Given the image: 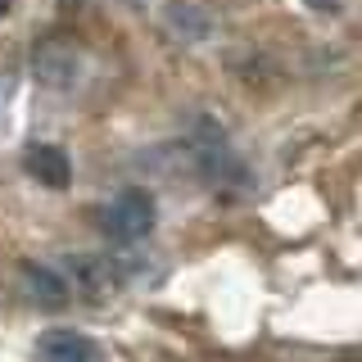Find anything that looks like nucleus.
Here are the masks:
<instances>
[{"mask_svg": "<svg viewBox=\"0 0 362 362\" xmlns=\"http://www.w3.org/2000/svg\"><path fill=\"white\" fill-rule=\"evenodd\" d=\"M190 154H195V168L213 181V186H245L249 181L240 154L231 150V141H226L213 122H199L195 141H190Z\"/></svg>", "mask_w": 362, "mask_h": 362, "instance_id": "nucleus-1", "label": "nucleus"}, {"mask_svg": "<svg viewBox=\"0 0 362 362\" xmlns=\"http://www.w3.org/2000/svg\"><path fill=\"white\" fill-rule=\"evenodd\" d=\"M163 18H168V28H173L181 41H190V45H199V41L213 37V18L204 14L195 0H168Z\"/></svg>", "mask_w": 362, "mask_h": 362, "instance_id": "nucleus-5", "label": "nucleus"}, {"mask_svg": "<svg viewBox=\"0 0 362 362\" xmlns=\"http://www.w3.org/2000/svg\"><path fill=\"white\" fill-rule=\"evenodd\" d=\"M150 226H154V199L145 195V190H136V186L122 190V195L105 209V231L113 240H122V245L150 235Z\"/></svg>", "mask_w": 362, "mask_h": 362, "instance_id": "nucleus-2", "label": "nucleus"}, {"mask_svg": "<svg viewBox=\"0 0 362 362\" xmlns=\"http://www.w3.org/2000/svg\"><path fill=\"white\" fill-rule=\"evenodd\" d=\"M37 358L41 362H105L100 344L82 331H45L37 339Z\"/></svg>", "mask_w": 362, "mask_h": 362, "instance_id": "nucleus-3", "label": "nucleus"}, {"mask_svg": "<svg viewBox=\"0 0 362 362\" xmlns=\"http://www.w3.org/2000/svg\"><path fill=\"white\" fill-rule=\"evenodd\" d=\"M9 5H14V0H0V18H5V14H9Z\"/></svg>", "mask_w": 362, "mask_h": 362, "instance_id": "nucleus-8", "label": "nucleus"}, {"mask_svg": "<svg viewBox=\"0 0 362 362\" xmlns=\"http://www.w3.org/2000/svg\"><path fill=\"white\" fill-rule=\"evenodd\" d=\"M23 286H28V294L37 303H64L68 294H73L59 267H41V263H28V267H23Z\"/></svg>", "mask_w": 362, "mask_h": 362, "instance_id": "nucleus-6", "label": "nucleus"}, {"mask_svg": "<svg viewBox=\"0 0 362 362\" xmlns=\"http://www.w3.org/2000/svg\"><path fill=\"white\" fill-rule=\"evenodd\" d=\"M23 168H28V177H37L41 186H50V190H64L68 181H73V163H68V154L59 150V145H50V141L28 145Z\"/></svg>", "mask_w": 362, "mask_h": 362, "instance_id": "nucleus-4", "label": "nucleus"}, {"mask_svg": "<svg viewBox=\"0 0 362 362\" xmlns=\"http://www.w3.org/2000/svg\"><path fill=\"white\" fill-rule=\"evenodd\" d=\"M303 5H313L317 14H335V9H339V0H303Z\"/></svg>", "mask_w": 362, "mask_h": 362, "instance_id": "nucleus-7", "label": "nucleus"}]
</instances>
